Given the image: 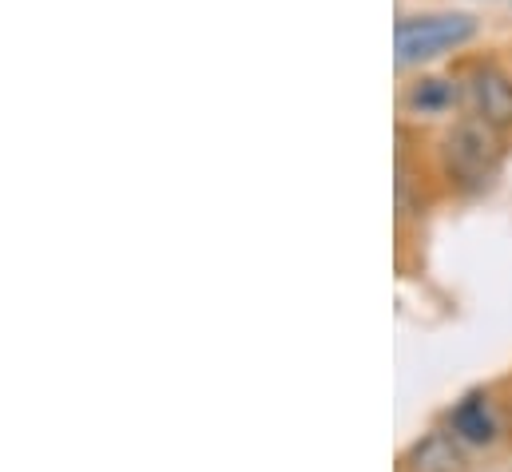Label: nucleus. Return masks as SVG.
Returning <instances> with one entry per match:
<instances>
[{
	"instance_id": "1",
	"label": "nucleus",
	"mask_w": 512,
	"mask_h": 472,
	"mask_svg": "<svg viewBox=\"0 0 512 472\" xmlns=\"http://www.w3.org/2000/svg\"><path fill=\"white\" fill-rule=\"evenodd\" d=\"M481 32L473 12H417L401 16L393 28L397 40V68H421L449 52H461Z\"/></svg>"
},
{
	"instance_id": "2",
	"label": "nucleus",
	"mask_w": 512,
	"mask_h": 472,
	"mask_svg": "<svg viewBox=\"0 0 512 472\" xmlns=\"http://www.w3.org/2000/svg\"><path fill=\"white\" fill-rule=\"evenodd\" d=\"M505 131H497L493 123H485L481 116H461L453 123V131L445 135V147H441V159H445V171L457 187L465 191H481L497 179L501 163H505V143H501Z\"/></svg>"
},
{
	"instance_id": "3",
	"label": "nucleus",
	"mask_w": 512,
	"mask_h": 472,
	"mask_svg": "<svg viewBox=\"0 0 512 472\" xmlns=\"http://www.w3.org/2000/svg\"><path fill=\"white\" fill-rule=\"evenodd\" d=\"M465 104L497 131H512V76L497 60H477L465 76Z\"/></svg>"
},
{
	"instance_id": "4",
	"label": "nucleus",
	"mask_w": 512,
	"mask_h": 472,
	"mask_svg": "<svg viewBox=\"0 0 512 472\" xmlns=\"http://www.w3.org/2000/svg\"><path fill=\"white\" fill-rule=\"evenodd\" d=\"M449 429L457 441L465 445H493L497 441V417H493V405L485 393H469L453 405L449 413Z\"/></svg>"
},
{
	"instance_id": "5",
	"label": "nucleus",
	"mask_w": 512,
	"mask_h": 472,
	"mask_svg": "<svg viewBox=\"0 0 512 472\" xmlns=\"http://www.w3.org/2000/svg\"><path fill=\"white\" fill-rule=\"evenodd\" d=\"M409 472H465V457L457 449L453 433H425L421 441H413L409 457H405Z\"/></svg>"
},
{
	"instance_id": "6",
	"label": "nucleus",
	"mask_w": 512,
	"mask_h": 472,
	"mask_svg": "<svg viewBox=\"0 0 512 472\" xmlns=\"http://www.w3.org/2000/svg\"><path fill=\"white\" fill-rule=\"evenodd\" d=\"M465 100V84L457 80H441V76H421L417 84H409L405 92V108L413 116H445Z\"/></svg>"
}]
</instances>
